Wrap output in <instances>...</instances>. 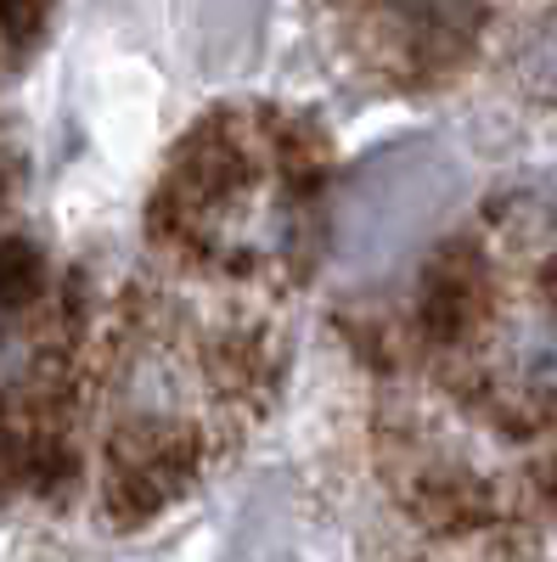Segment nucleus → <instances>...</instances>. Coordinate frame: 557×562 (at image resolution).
<instances>
[{"instance_id":"nucleus-1","label":"nucleus","mask_w":557,"mask_h":562,"mask_svg":"<svg viewBox=\"0 0 557 562\" xmlns=\"http://www.w3.org/2000/svg\"><path fill=\"white\" fill-rule=\"evenodd\" d=\"M102 315L29 237L0 231V501L68 490L90 461Z\"/></svg>"},{"instance_id":"nucleus-2","label":"nucleus","mask_w":557,"mask_h":562,"mask_svg":"<svg viewBox=\"0 0 557 562\" xmlns=\"http://www.w3.org/2000/svg\"><path fill=\"white\" fill-rule=\"evenodd\" d=\"M310 153L265 113H214L164 164L147 237L186 276L254 270L310 214Z\"/></svg>"},{"instance_id":"nucleus-3","label":"nucleus","mask_w":557,"mask_h":562,"mask_svg":"<svg viewBox=\"0 0 557 562\" xmlns=\"http://www.w3.org/2000/svg\"><path fill=\"white\" fill-rule=\"evenodd\" d=\"M490 0H378L371 34L405 79H445L484 34Z\"/></svg>"},{"instance_id":"nucleus-4","label":"nucleus","mask_w":557,"mask_h":562,"mask_svg":"<svg viewBox=\"0 0 557 562\" xmlns=\"http://www.w3.org/2000/svg\"><path fill=\"white\" fill-rule=\"evenodd\" d=\"M57 0H0V57H23L29 45L45 34Z\"/></svg>"},{"instance_id":"nucleus-5","label":"nucleus","mask_w":557,"mask_h":562,"mask_svg":"<svg viewBox=\"0 0 557 562\" xmlns=\"http://www.w3.org/2000/svg\"><path fill=\"white\" fill-rule=\"evenodd\" d=\"M0 192H7V140H0Z\"/></svg>"}]
</instances>
